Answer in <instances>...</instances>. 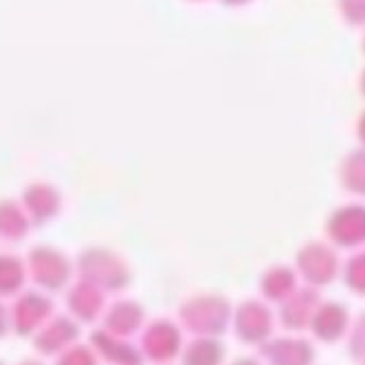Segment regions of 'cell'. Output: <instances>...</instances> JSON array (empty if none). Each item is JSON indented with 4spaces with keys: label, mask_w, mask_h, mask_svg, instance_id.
<instances>
[{
    "label": "cell",
    "mask_w": 365,
    "mask_h": 365,
    "mask_svg": "<svg viewBox=\"0 0 365 365\" xmlns=\"http://www.w3.org/2000/svg\"><path fill=\"white\" fill-rule=\"evenodd\" d=\"M330 238L341 245L352 247L365 242V207L363 205H346L336 210L328 220Z\"/></svg>",
    "instance_id": "cell-1"
},
{
    "label": "cell",
    "mask_w": 365,
    "mask_h": 365,
    "mask_svg": "<svg viewBox=\"0 0 365 365\" xmlns=\"http://www.w3.org/2000/svg\"><path fill=\"white\" fill-rule=\"evenodd\" d=\"M341 185L359 196H365V150H354L339 165Z\"/></svg>",
    "instance_id": "cell-2"
},
{
    "label": "cell",
    "mask_w": 365,
    "mask_h": 365,
    "mask_svg": "<svg viewBox=\"0 0 365 365\" xmlns=\"http://www.w3.org/2000/svg\"><path fill=\"white\" fill-rule=\"evenodd\" d=\"M339 9L350 24H365V0H339Z\"/></svg>",
    "instance_id": "cell-3"
},
{
    "label": "cell",
    "mask_w": 365,
    "mask_h": 365,
    "mask_svg": "<svg viewBox=\"0 0 365 365\" xmlns=\"http://www.w3.org/2000/svg\"><path fill=\"white\" fill-rule=\"evenodd\" d=\"M348 279L352 289L365 291V253L356 255L350 262V271H348Z\"/></svg>",
    "instance_id": "cell-4"
},
{
    "label": "cell",
    "mask_w": 365,
    "mask_h": 365,
    "mask_svg": "<svg viewBox=\"0 0 365 365\" xmlns=\"http://www.w3.org/2000/svg\"><path fill=\"white\" fill-rule=\"evenodd\" d=\"M356 137H359V141L365 145V113L359 117V123H356Z\"/></svg>",
    "instance_id": "cell-5"
},
{
    "label": "cell",
    "mask_w": 365,
    "mask_h": 365,
    "mask_svg": "<svg viewBox=\"0 0 365 365\" xmlns=\"http://www.w3.org/2000/svg\"><path fill=\"white\" fill-rule=\"evenodd\" d=\"M361 93H363V97H365V71H363V75H361Z\"/></svg>",
    "instance_id": "cell-6"
},
{
    "label": "cell",
    "mask_w": 365,
    "mask_h": 365,
    "mask_svg": "<svg viewBox=\"0 0 365 365\" xmlns=\"http://www.w3.org/2000/svg\"><path fill=\"white\" fill-rule=\"evenodd\" d=\"M363 48H365V42H363Z\"/></svg>",
    "instance_id": "cell-7"
}]
</instances>
